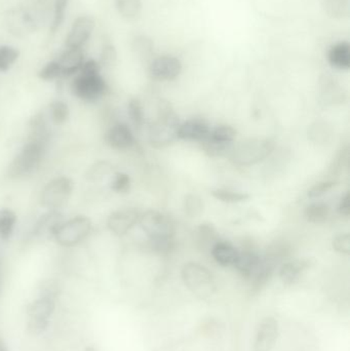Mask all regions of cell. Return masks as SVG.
<instances>
[{
    "label": "cell",
    "instance_id": "cell-1",
    "mask_svg": "<svg viewBox=\"0 0 350 351\" xmlns=\"http://www.w3.org/2000/svg\"><path fill=\"white\" fill-rule=\"evenodd\" d=\"M100 71V64L96 60L84 61L79 72L72 80V94L84 102L92 103L100 100L108 90V86Z\"/></svg>",
    "mask_w": 350,
    "mask_h": 351
},
{
    "label": "cell",
    "instance_id": "cell-2",
    "mask_svg": "<svg viewBox=\"0 0 350 351\" xmlns=\"http://www.w3.org/2000/svg\"><path fill=\"white\" fill-rule=\"evenodd\" d=\"M47 144L28 140L8 169V177L22 179L35 172L42 162Z\"/></svg>",
    "mask_w": 350,
    "mask_h": 351
},
{
    "label": "cell",
    "instance_id": "cell-3",
    "mask_svg": "<svg viewBox=\"0 0 350 351\" xmlns=\"http://www.w3.org/2000/svg\"><path fill=\"white\" fill-rule=\"evenodd\" d=\"M158 112V119L149 128V141L154 147H166L176 141L180 123L168 103H160Z\"/></svg>",
    "mask_w": 350,
    "mask_h": 351
},
{
    "label": "cell",
    "instance_id": "cell-4",
    "mask_svg": "<svg viewBox=\"0 0 350 351\" xmlns=\"http://www.w3.org/2000/svg\"><path fill=\"white\" fill-rule=\"evenodd\" d=\"M182 280L195 296L203 300L213 296L217 289L209 269L195 262H189L183 266Z\"/></svg>",
    "mask_w": 350,
    "mask_h": 351
},
{
    "label": "cell",
    "instance_id": "cell-5",
    "mask_svg": "<svg viewBox=\"0 0 350 351\" xmlns=\"http://www.w3.org/2000/svg\"><path fill=\"white\" fill-rule=\"evenodd\" d=\"M275 145L268 139H249L240 142L230 154V160L236 166L249 167L262 162L271 156Z\"/></svg>",
    "mask_w": 350,
    "mask_h": 351
},
{
    "label": "cell",
    "instance_id": "cell-6",
    "mask_svg": "<svg viewBox=\"0 0 350 351\" xmlns=\"http://www.w3.org/2000/svg\"><path fill=\"white\" fill-rule=\"evenodd\" d=\"M92 221L86 216H76L62 222L53 237L62 247H70L79 245L90 235Z\"/></svg>",
    "mask_w": 350,
    "mask_h": 351
},
{
    "label": "cell",
    "instance_id": "cell-7",
    "mask_svg": "<svg viewBox=\"0 0 350 351\" xmlns=\"http://www.w3.org/2000/svg\"><path fill=\"white\" fill-rule=\"evenodd\" d=\"M138 223L150 241L172 239L176 231L174 221L158 210H146L140 215Z\"/></svg>",
    "mask_w": 350,
    "mask_h": 351
},
{
    "label": "cell",
    "instance_id": "cell-8",
    "mask_svg": "<svg viewBox=\"0 0 350 351\" xmlns=\"http://www.w3.org/2000/svg\"><path fill=\"white\" fill-rule=\"evenodd\" d=\"M73 189L74 183L70 178H55L41 190L39 202L47 210H59L71 197Z\"/></svg>",
    "mask_w": 350,
    "mask_h": 351
},
{
    "label": "cell",
    "instance_id": "cell-9",
    "mask_svg": "<svg viewBox=\"0 0 350 351\" xmlns=\"http://www.w3.org/2000/svg\"><path fill=\"white\" fill-rule=\"evenodd\" d=\"M96 22L90 16H80L74 21L67 37L66 49H82L94 32Z\"/></svg>",
    "mask_w": 350,
    "mask_h": 351
},
{
    "label": "cell",
    "instance_id": "cell-10",
    "mask_svg": "<svg viewBox=\"0 0 350 351\" xmlns=\"http://www.w3.org/2000/svg\"><path fill=\"white\" fill-rule=\"evenodd\" d=\"M139 210L136 208H123L112 213L107 219V228L117 237H123L139 222Z\"/></svg>",
    "mask_w": 350,
    "mask_h": 351
},
{
    "label": "cell",
    "instance_id": "cell-11",
    "mask_svg": "<svg viewBox=\"0 0 350 351\" xmlns=\"http://www.w3.org/2000/svg\"><path fill=\"white\" fill-rule=\"evenodd\" d=\"M279 336V324L275 317H265L259 324L253 351H271Z\"/></svg>",
    "mask_w": 350,
    "mask_h": 351
},
{
    "label": "cell",
    "instance_id": "cell-12",
    "mask_svg": "<svg viewBox=\"0 0 350 351\" xmlns=\"http://www.w3.org/2000/svg\"><path fill=\"white\" fill-rule=\"evenodd\" d=\"M5 25L10 33L16 37L27 36L38 30V26L18 6L8 10L5 14Z\"/></svg>",
    "mask_w": 350,
    "mask_h": 351
},
{
    "label": "cell",
    "instance_id": "cell-13",
    "mask_svg": "<svg viewBox=\"0 0 350 351\" xmlns=\"http://www.w3.org/2000/svg\"><path fill=\"white\" fill-rule=\"evenodd\" d=\"M182 71L180 60L172 56H162L150 64V75L158 80H173Z\"/></svg>",
    "mask_w": 350,
    "mask_h": 351
},
{
    "label": "cell",
    "instance_id": "cell-14",
    "mask_svg": "<svg viewBox=\"0 0 350 351\" xmlns=\"http://www.w3.org/2000/svg\"><path fill=\"white\" fill-rule=\"evenodd\" d=\"M105 142L113 149L127 150L134 145L135 138L129 125L117 123L105 134Z\"/></svg>",
    "mask_w": 350,
    "mask_h": 351
},
{
    "label": "cell",
    "instance_id": "cell-15",
    "mask_svg": "<svg viewBox=\"0 0 350 351\" xmlns=\"http://www.w3.org/2000/svg\"><path fill=\"white\" fill-rule=\"evenodd\" d=\"M18 6L40 28L49 18L51 0H20Z\"/></svg>",
    "mask_w": 350,
    "mask_h": 351
},
{
    "label": "cell",
    "instance_id": "cell-16",
    "mask_svg": "<svg viewBox=\"0 0 350 351\" xmlns=\"http://www.w3.org/2000/svg\"><path fill=\"white\" fill-rule=\"evenodd\" d=\"M61 66L62 77H70L79 72L84 63V53L82 49H66L57 60Z\"/></svg>",
    "mask_w": 350,
    "mask_h": 351
},
{
    "label": "cell",
    "instance_id": "cell-17",
    "mask_svg": "<svg viewBox=\"0 0 350 351\" xmlns=\"http://www.w3.org/2000/svg\"><path fill=\"white\" fill-rule=\"evenodd\" d=\"M210 134L209 125L199 119L185 121L178 128V138L183 140L203 142L209 138Z\"/></svg>",
    "mask_w": 350,
    "mask_h": 351
},
{
    "label": "cell",
    "instance_id": "cell-18",
    "mask_svg": "<svg viewBox=\"0 0 350 351\" xmlns=\"http://www.w3.org/2000/svg\"><path fill=\"white\" fill-rule=\"evenodd\" d=\"M63 222V215L58 210H49L41 215L33 228V234L37 237H53L55 229Z\"/></svg>",
    "mask_w": 350,
    "mask_h": 351
},
{
    "label": "cell",
    "instance_id": "cell-19",
    "mask_svg": "<svg viewBox=\"0 0 350 351\" xmlns=\"http://www.w3.org/2000/svg\"><path fill=\"white\" fill-rule=\"evenodd\" d=\"M55 300L38 297L29 303L26 307V313L29 319H49L55 313Z\"/></svg>",
    "mask_w": 350,
    "mask_h": 351
},
{
    "label": "cell",
    "instance_id": "cell-20",
    "mask_svg": "<svg viewBox=\"0 0 350 351\" xmlns=\"http://www.w3.org/2000/svg\"><path fill=\"white\" fill-rule=\"evenodd\" d=\"M312 262L308 259L294 260L282 266L279 278L285 285H293L299 280L300 276L310 267Z\"/></svg>",
    "mask_w": 350,
    "mask_h": 351
},
{
    "label": "cell",
    "instance_id": "cell-21",
    "mask_svg": "<svg viewBox=\"0 0 350 351\" xmlns=\"http://www.w3.org/2000/svg\"><path fill=\"white\" fill-rule=\"evenodd\" d=\"M329 63L337 69L349 70L350 68V45L347 41L336 43L328 53Z\"/></svg>",
    "mask_w": 350,
    "mask_h": 351
},
{
    "label": "cell",
    "instance_id": "cell-22",
    "mask_svg": "<svg viewBox=\"0 0 350 351\" xmlns=\"http://www.w3.org/2000/svg\"><path fill=\"white\" fill-rule=\"evenodd\" d=\"M49 129L47 117L43 113H37L30 119V123H29L28 140L47 144L49 143Z\"/></svg>",
    "mask_w": 350,
    "mask_h": 351
},
{
    "label": "cell",
    "instance_id": "cell-23",
    "mask_svg": "<svg viewBox=\"0 0 350 351\" xmlns=\"http://www.w3.org/2000/svg\"><path fill=\"white\" fill-rule=\"evenodd\" d=\"M262 262V258L253 252H244L238 254V260L234 266L245 278H251L254 276Z\"/></svg>",
    "mask_w": 350,
    "mask_h": 351
},
{
    "label": "cell",
    "instance_id": "cell-24",
    "mask_svg": "<svg viewBox=\"0 0 350 351\" xmlns=\"http://www.w3.org/2000/svg\"><path fill=\"white\" fill-rule=\"evenodd\" d=\"M240 252L229 243L219 241L212 249V255L218 264L222 266L234 265Z\"/></svg>",
    "mask_w": 350,
    "mask_h": 351
},
{
    "label": "cell",
    "instance_id": "cell-25",
    "mask_svg": "<svg viewBox=\"0 0 350 351\" xmlns=\"http://www.w3.org/2000/svg\"><path fill=\"white\" fill-rule=\"evenodd\" d=\"M16 225V215L10 208L0 210V239L8 241L14 234Z\"/></svg>",
    "mask_w": 350,
    "mask_h": 351
},
{
    "label": "cell",
    "instance_id": "cell-26",
    "mask_svg": "<svg viewBox=\"0 0 350 351\" xmlns=\"http://www.w3.org/2000/svg\"><path fill=\"white\" fill-rule=\"evenodd\" d=\"M329 215H330V208L328 204H322V202L310 204L304 212L306 220L316 225L324 224L328 220Z\"/></svg>",
    "mask_w": 350,
    "mask_h": 351
},
{
    "label": "cell",
    "instance_id": "cell-27",
    "mask_svg": "<svg viewBox=\"0 0 350 351\" xmlns=\"http://www.w3.org/2000/svg\"><path fill=\"white\" fill-rule=\"evenodd\" d=\"M117 10L123 18L134 20L139 16L142 10V0H115Z\"/></svg>",
    "mask_w": 350,
    "mask_h": 351
},
{
    "label": "cell",
    "instance_id": "cell-28",
    "mask_svg": "<svg viewBox=\"0 0 350 351\" xmlns=\"http://www.w3.org/2000/svg\"><path fill=\"white\" fill-rule=\"evenodd\" d=\"M69 107L64 101H53L49 105V119L53 125H64L69 119Z\"/></svg>",
    "mask_w": 350,
    "mask_h": 351
},
{
    "label": "cell",
    "instance_id": "cell-29",
    "mask_svg": "<svg viewBox=\"0 0 350 351\" xmlns=\"http://www.w3.org/2000/svg\"><path fill=\"white\" fill-rule=\"evenodd\" d=\"M236 137V131L230 125H218L210 134L209 139L222 145H229Z\"/></svg>",
    "mask_w": 350,
    "mask_h": 351
},
{
    "label": "cell",
    "instance_id": "cell-30",
    "mask_svg": "<svg viewBox=\"0 0 350 351\" xmlns=\"http://www.w3.org/2000/svg\"><path fill=\"white\" fill-rule=\"evenodd\" d=\"M68 3H69V0H53V20H51V28H49L51 34H55L63 25Z\"/></svg>",
    "mask_w": 350,
    "mask_h": 351
},
{
    "label": "cell",
    "instance_id": "cell-31",
    "mask_svg": "<svg viewBox=\"0 0 350 351\" xmlns=\"http://www.w3.org/2000/svg\"><path fill=\"white\" fill-rule=\"evenodd\" d=\"M323 102L326 105H333L335 103H341L343 101L342 90L336 84H334L333 80H326L323 84Z\"/></svg>",
    "mask_w": 350,
    "mask_h": 351
},
{
    "label": "cell",
    "instance_id": "cell-32",
    "mask_svg": "<svg viewBox=\"0 0 350 351\" xmlns=\"http://www.w3.org/2000/svg\"><path fill=\"white\" fill-rule=\"evenodd\" d=\"M20 51L10 45L0 47V72H6L12 67L18 59Z\"/></svg>",
    "mask_w": 350,
    "mask_h": 351
},
{
    "label": "cell",
    "instance_id": "cell-33",
    "mask_svg": "<svg viewBox=\"0 0 350 351\" xmlns=\"http://www.w3.org/2000/svg\"><path fill=\"white\" fill-rule=\"evenodd\" d=\"M325 10L331 18L341 19L349 12V0H326Z\"/></svg>",
    "mask_w": 350,
    "mask_h": 351
},
{
    "label": "cell",
    "instance_id": "cell-34",
    "mask_svg": "<svg viewBox=\"0 0 350 351\" xmlns=\"http://www.w3.org/2000/svg\"><path fill=\"white\" fill-rule=\"evenodd\" d=\"M185 214L190 218H197L203 213V202L195 194H187L183 202Z\"/></svg>",
    "mask_w": 350,
    "mask_h": 351
},
{
    "label": "cell",
    "instance_id": "cell-35",
    "mask_svg": "<svg viewBox=\"0 0 350 351\" xmlns=\"http://www.w3.org/2000/svg\"><path fill=\"white\" fill-rule=\"evenodd\" d=\"M212 195L216 199L221 200L223 202H228V204H234V202H245L249 199L250 195L244 192L232 191V190L217 189L212 191Z\"/></svg>",
    "mask_w": 350,
    "mask_h": 351
},
{
    "label": "cell",
    "instance_id": "cell-36",
    "mask_svg": "<svg viewBox=\"0 0 350 351\" xmlns=\"http://www.w3.org/2000/svg\"><path fill=\"white\" fill-rule=\"evenodd\" d=\"M127 114H129V119L132 123L135 125L137 129L143 127L144 121V110L141 102L138 99H132L127 105Z\"/></svg>",
    "mask_w": 350,
    "mask_h": 351
},
{
    "label": "cell",
    "instance_id": "cell-37",
    "mask_svg": "<svg viewBox=\"0 0 350 351\" xmlns=\"http://www.w3.org/2000/svg\"><path fill=\"white\" fill-rule=\"evenodd\" d=\"M133 49L141 57H148L153 51V41L145 35H138L133 39Z\"/></svg>",
    "mask_w": 350,
    "mask_h": 351
},
{
    "label": "cell",
    "instance_id": "cell-38",
    "mask_svg": "<svg viewBox=\"0 0 350 351\" xmlns=\"http://www.w3.org/2000/svg\"><path fill=\"white\" fill-rule=\"evenodd\" d=\"M61 293L60 284L55 280H47L41 282L38 288V297L53 299L57 301Z\"/></svg>",
    "mask_w": 350,
    "mask_h": 351
},
{
    "label": "cell",
    "instance_id": "cell-39",
    "mask_svg": "<svg viewBox=\"0 0 350 351\" xmlns=\"http://www.w3.org/2000/svg\"><path fill=\"white\" fill-rule=\"evenodd\" d=\"M38 77L45 82H51V80H58L62 77L61 66L55 61L49 62L45 64L38 72Z\"/></svg>",
    "mask_w": 350,
    "mask_h": 351
},
{
    "label": "cell",
    "instance_id": "cell-40",
    "mask_svg": "<svg viewBox=\"0 0 350 351\" xmlns=\"http://www.w3.org/2000/svg\"><path fill=\"white\" fill-rule=\"evenodd\" d=\"M110 187L116 193H127L131 188V178L125 173H115L112 176Z\"/></svg>",
    "mask_w": 350,
    "mask_h": 351
},
{
    "label": "cell",
    "instance_id": "cell-41",
    "mask_svg": "<svg viewBox=\"0 0 350 351\" xmlns=\"http://www.w3.org/2000/svg\"><path fill=\"white\" fill-rule=\"evenodd\" d=\"M117 60V53L115 47L112 45H105L102 47V51L100 53V64L101 67L110 68L115 65Z\"/></svg>",
    "mask_w": 350,
    "mask_h": 351
},
{
    "label": "cell",
    "instance_id": "cell-42",
    "mask_svg": "<svg viewBox=\"0 0 350 351\" xmlns=\"http://www.w3.org/2000/svg\"><path fill=\"white\" fill-rule=\"evenodd\" d=\"M331 136L329 128L325 123H316L308 130V137L314 142H324Z\"/></svg>",
    "mask_w": 350,
    "mask_h": 351
},
{
    "label": "cell",
    "instance_id": "cell-43",
    "mask_svg": "<svg viewBox=\"0 0 350 351\" xmlns=\"http://www.w3.org/2000/svg\"><path fill=\"white\" fill-rule=\"evenodd\" d=\"M110 165L105 162H98V164L95 165V166L90 167L88 174H86V178H88L90 181H100L103 178L110 174Z\"/></svg>",
    "mask_w": 350,
    "mask_h": 351
},
{
    "label": "cell",
    "instance_id": "cell-44",
    "mask_svg": "<svg viewBox=\"0 0 350 351\" xmlns=\"http://www.w3.org/2000/svg\"><path fill=\"white\" fill-rule=\"evenodd\" d=\"M49 325V319H29L27 332L31 336H39L47 331Z\"/></svg>",
    "mask_w": 350,
    "mask_h": 351
},
{
    "label": "cell",
    "instance_id": "cell-45",
    "mask_svg": "<svg viewBox=\"0 0 350 351\" xmlns=\"http://www.w3.org/2000/svg\"><path fill=\"white\" fill-rule=\"evenodd\" d=\"M337 182L335 181H322L316 183V185L312 186L308 190V196L310 198H318L320 196L324 195L325 193L332 189L333 187L336 186Z\"/></svg>",
    "mask_w": 350,
    "mask_h": 351
},
{
    "label": "cell",
    "instance_id": "cell-46",
    "mask_svg": "<svg viewBox=\"0 0 350 351\" xmlns=\"http://www.w3.org/2000/svg\"><path fill=\"white\" fill-rule=\"evenodd\" d=\"M333 249L338 253L343 255H349L350 253V235L349 233L345 234L337 235L333 239Z\"/></svg>",
    "mask_w": 350,
    "mask_h": 351
},
{
    "label": "cell",
    "instance_id": "cell-47",
    "mask_svg": "<svg viewBox=\"0 0 350 351\" xmlns=\"http://www.w3.org/2000/svg\"><path fill=\"white\" fill-rule=\"evenodd\" d=\"M339 214L343 215V216L349 217L350 215V193L347 192L342 198H341L340 202L338 206Z\"/></svg>",
    "mask_w": 350,
    "mask_h": 351
},
{
    "label": "cell",
    "instance_id": "cell-48",
    "mask_svg": "<svg viewBox=\"0 0 350 351\" xmlns=\"http://www.w3.org/2000/svg\"><path fill=\"white\" fill-rule=\"evenodd\" d=\"M0 351H10L1 335H0Z\"/></svg>",
    "mask_w": 350,
    "mask_h": 351
}]
</instances>
